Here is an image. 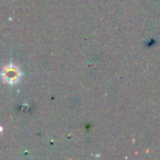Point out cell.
Segmentation results:
<instances>
[{
	"instance_id": "cell-1",
	"label": "cell",
	"mask_w": 160,
	"mask_h": 160,
	"mask_svg": "<svg viewBox=\"0 0 160 160\" xmlns=\"http://www.w3.org/2000/svg\"><path fill=\"white\" fill-rule=\"evenodd\" d=\"M3 77L5 79L7 80L8 82H12V81H16L17 79L19 78V71L17 69L12 68V67H8L5 71H3Z\"/></svg>"
}]
</instances>
